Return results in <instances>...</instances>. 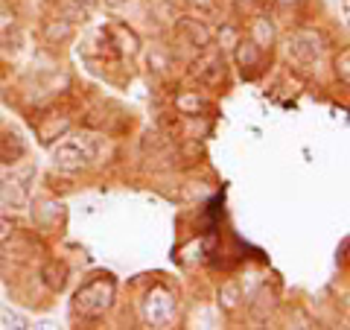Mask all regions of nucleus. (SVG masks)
<instances>
[{"label":"nucleus","mask_w":350,"mask_h":330,"mask_svg":"<svg viewBox=\"0 0 350 330\" xmlns=\"http://www.w3.org/2000/svg\"><path fill=\"white\" fill-rule=\"evenodd\" d=\"M144 316L152 327H170L175 318V299L167 287H155L144 301Z\"/></svg>","instance_id":"f03ea898"},{"label":"nucleus","mask_w":350,"mask_h":330,"mask_svg":"<svg viewBox=\"0 0 350 330\" xmlns=\"http://www.w3.org/2000/svg\"><path fill=\"white\" fill-rule=\"evenodd\" d=\"M15 231H18V225L12 223V219L0 216V246H3V243H9V240L15 237Z\"/></svg>","instance_id":"6ab92c4d"},{"label":"nucleus","mask_w":350,"mask_h":330,"mask_svg":"<svg viewBox=\"0 0 350 330\" xmlns=\"http://www.w3.org/2000/svg\"><path fill=\"white\" fill-rule=\"evenodd\" d=\"M336 76L342 79V85L350 82V50H347V47L336 56Z\"/></svg>","instance_id":"a211bd4d"},{"label":"nucleus","mask_w":350,"mask_h":330,"mask_svg":"<svg viewBox=\"0 0 350 330\" xmlns=\"http://www.w3.org/2000/svg\"><path fill=\"white\" fill-rule=\"evenodd\" d=\"M62 131H68V123H64V120H53L50 126H38V135H41V144L47 147V144H53V140H56Z\"/></svg>","instance_id":"dca6fc26"},{"label":"nucleus","mask_w":350,"mask_h":330,"mask_svg":"<svg viewBox=\"0 0 350 330\" xmlns=\"http://www.w3.org/2000/svg\"><path fill=\"white\" fill-rule=\"evenodd\" d=\"M289 56L298 64H304V68H310V64H315L321 56V38L315 36L312 29L295 32L292 41H289Z\"/></svg>","instance_id":"7ed1b4c3"},{"label":"nucleus","mask_w":350,"mask_h":330,"mask_svg":"<svg viewBox=\"0 0 350 330\" xmlns=\"http://www.w3.org/2000/svg\"><path fill=\"white\" fill-rule=\"evenodd\" d=\"M196 79L207 88H216L225 82V56H219V53H202L199 59L193 62V71H190Z\"/></svg>","instance_id":"20e7f679"},{"label":"nucleus","mask_w":350,"mask_h":330,"mask_svg":"<svg viewBox=\"0 0 350 330\" xmlns=\"http://www.w3.org/2000/svg\"><path fill=\"white\" fill-rule=\"evenodd\" d=\"M41 278H44V283H47V290L62 292L64 287H68V266L53 260V263H47V266L41 269Z\"/></svg>","instance_id":"9b49d317"},{"label":"nucleus","mask_w":350,"mask_h":330,"mask_svg":"<svg viewBox=\"0 0 350 330\" xmlns=\"http://www.w3.org/2000/svg\"><path fill=\"white\" fill-rule=\"evenodd\" d=\"M239 304H243L239 283H225V287L219 290V307H222L225 313H234V310H239Z\"/></svg>","instance_id":"4468645a"},{"label":"nucleus","mask_w":350,"mask_h":330,"mask_svg":"<svg viewBox=\"0 0 350 330\" xmlns=\"http://www.w3.org/2000/svg\"><path fill=\"white\" fill-rule=\"evenodd\" d=\"M3 50H6V53H18V50H21V36H18V29H15V36H12V29H6V36H3Z\"/></svg>","instance_id":"412c9836"},{"label":"nucleus","mask_w":350,"mask_h":330,"mask_svg":"<svg viewBox=\"0 0 350 330\" xmlns=\"http://www.w3.org/2000/svg\"><path fill=\"white\" fill-rule=\"evenodd\" d=\"M0 205L27 207V184L9 173H0Z\"/></svg>","instance_id":"0eeeda50"},{"label":"nucleus","mask_w":350,"mask_h":330,"mask_svg":"<svg viewBox=\"0 0 350 330\" xmlns=\"http://www.w3.org/2000/svg\"><path fill=\"white\" fill-rule=\"evenodd\" d=\"M190 6H196L199 12H213V9H216V0H190Z\"/></svg>","instance_id":"4be33fe9"},{"label":"nucleus","mask_w":350,"mask_h":330,"mask_svg":"<svg viewBox=\"0 0 350 330\" xmlns=\"http://www.w3.org/2000/svg\"><path fill=\"white\" fill-rule=\"evenodd\" d=\"M175 108H178V114L199 117L204 112V100L199 97V91H181L178 97H175Z\"/></svg>","instance_id":"f8f14e48"},{"label":"nucleus","mask_w":350,"mask_h":330,"mask_svg":"<svg viewBox=\"0 0 350 330\" xmlns=\"http://www.w3.org/2000/svg\"><path fill=\"white\" fill-rule=\"evenodd\" d=\"M24 152H27V147L18 131H3V135H0V164H15L24 158Z\"/></svg>","instance_id":"1a4fd4ad"},{"label":"nucleus","mask_w":350,"mask_h":330,"mask_svg":"<svg viewBox=\"0 0 350 330\" xmlns=\"http://www.w3.org/2000/svg\"><path fill=\"white\" fill-rule=\"evenodd\" d=\"M216 36H219V47H234V44L239 41V29L234 24H219Z\"/></svg>","instance_id":"f3484780"},{"label":"nucleus","mask_w":350,"mask_h":330,"mask_svg":"<svg viewBox=\"0 0 350 330\" xmlns=\"http://www.w3.org/2000/svg\"><path fill=\"white\" fill-rule=\"evenodd\" d=\"M251 41L260 50H271V44H275V27H271V21L266 15H257L251 21Z\"/></svg>","instance_id":"9d476101"},{"label":"nucleus","mask_w":350,"mask_h":330,"mask_svg":"<svg viewBox=\"0 0 350 330\" xmlns=\"http://www.w3.org/2000/svg\"><path fill=\"white\" fill-rule=\"evenodd\" d=\"M105 6H111V9H117V6H123V0H103Z\"/></svg>","instance_id":"5701e85b"},{"label":"nucleus","mask_w":350,"mask_h":330,"mask_svg":"<svg viewBox=\"0 0 350 330\" xmlns=\"http://www.w3.org/2000/svg\"><path fill=\"white\" fill-rule=\"evenodd\" d=\"M271 307H275V295H271L266 287H262L257 292L254 304H251V313H254V318H266V313H271Z\"/></svg>","instance_id":"2eb2a0df"},{"label":"nucleus","mask_w":350,"mask_h":330,"mask_svg":"<svg viewBox=\"0 0 350 330\" xmlns=\"http://www.w3.org/2000/svg\"><path fill=\"white\" fill-rule=\"evenodd\" d=\"M76 313H82L85 318H96L103 316L114 301V281L111 275H100V278L88 281L85 287L76 292Z\"/></svg>","instance_id":"f257e3e1"},{"label":"nucleus","mask_w":350,"mask_h":330,"mask_svg":"<svg viewBox=\"0 0 350 330\" xmlns=\"http://www.w3.org/2000/svg\"><path fill=\"white\" fill-rule=\"evenodd\" d=\"M3 325H6V327H27L24 316H18L12 307H6V310H3Z\"/></svg>","instance_id":"aec40b11"},{"label":"nucleus","mask_w":350,"mask_h":330,"mask_svg":"<svg viewBox=\"0 0 350 330\" xmlns=\"http://www.w3.org/2000/svg\"><path fill=\"white\" fill-rule=\"evenodd\" d=\"M278 3H283V6H289V3H301V0H278Z\"/></svg>","instance_id":"b1692460"},{"label":"nucleus","mask_w":350,"mask_h":330,"mask_svg":"<svg viewBox=\"0 0 350 330\" xmlns=\"http://www.w3.org/2000/svg\"><path fill=\"white\" fill-rule=\"evenodd\" d=\"M234 59L239 64V73L245 76V79H254V76L260 73V64H262V50L257 47L251 38H239L234 44Z\"/></svg>","instance_id":"39448f33"},{"label":"nucleus","mask_w":350,"mask_h":330,"mask_svg":"<svg viewBox=\"0 0 350 330\" xmlns=\"http://www.w3.org/2000/svg\"><path fill=\"white\" fill-rule=\"evenodd\" d=\"M178 36L187 38V44H193L196 50H207V44H211V29H207L204 24H199V21H193V18L178 21Z\"/></svg>","instance_id":"6e6552de"},{"label":"nucleus","mask_w":350,"mask_h":330,"mask_svg":"<svg viewBox=\"0 0 350 330\" xmlns=\"http://www.w3.org/2000/svg\"><path fill=\"white\" fill-rule=\"evenodd\" d=\"M88 161H91V155H88L79 144H62L56 152H53V164L64 173L82 170V167H88Z\"/></svg>","instance_id":"423d86ee"},{"label":"nucleus","mask_w":350,"mask_h":330,"mask_svg":"<svg viewBox=\"0 0 350 330\" xmlns=\"http://www.w3.org/2000/svg\"><path fill=\"white\" fill-rule=\"evenodd\" d=\"M73 36V24L68 18H53L44 24V38L50 44H59V41H68Z\"/></svg>","instance_id":"ddd939ff"}]
</instances>
